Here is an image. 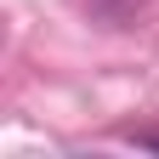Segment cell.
<instances>
[{"label": "cell", "instance_id": "cell-1", "mask_svg": "<svg viewBox=\"0 0 159 159\" xmlns=\"http://www.w3.org/2000/svg\"><path fill=\"white\" fill-rule=\"evenodd\" d=\"M80 6H85L97 23H108V29H131L136 17L153 6V0H80Z\"/></svg>", "mask_w": 159, "mask_h": 159}, {"label": "cell", "instance_id": "cell-2", "mask_svg": "<svg viewBox=\"0 0 159 159\" xmlns=\"http://www.w3.org/2000/svg\"><path fill=\"white\" fill-rule=\"evenodd\" d=\"M125 142H136V148H153V153H159V125H131V131H125Z\"/></svg>", "mask_w": 159, "mask_h": 159}]
</instances>
